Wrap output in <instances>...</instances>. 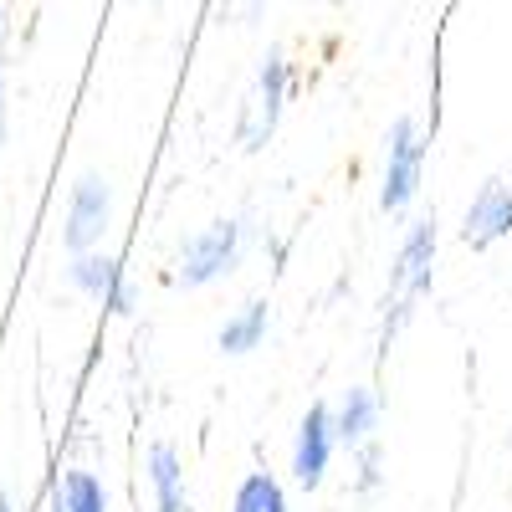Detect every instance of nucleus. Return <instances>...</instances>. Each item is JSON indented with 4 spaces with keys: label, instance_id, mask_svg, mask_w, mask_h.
<instances>
[{
    "label": "nucleus",
    "instance_id": "f257e3e1",
    "mask_svg": "<svg viewBox=\"0 0 512 512\" xmlns=\"http://www.w3.org/2000/svg\"><path fill=\"white\" fill-rule=\"evenodd\" d=\"M436 277V221H415L400 241V256L390 267V292H384V323H379V349H390L400 328L415 318L420 297L431 292Z\"/></svg>",
    "mask_w": 512,
    "mask_h": 512
},
{
    "label": "nucleus",
    "instance_id": "f03ea898",
    "mask_svg": "<svg viewBox=\"0 0 512 512\" xmlns=\"http://www.w3.org/2000/svg\"><path fill=\"white\" fill-rule=\"evenodd\" d=\"M420 175H425V134L420 123L405 113L390 123L384 134V185H379V210L384 216H405L420 195Z\"/></svg>",
    "mask_w": 512,
    "mask_h": 512
},
{
    "label": "nucleus",
    "instance_id": "7ed1b4c3",
    "mask_svg": "<svg viewBox=\"0 0 512 512\" xmlns=\"http://www.w3.org/2000/svg\"><path fill=\"white\" fill-rule=\"evenodd\" d=\"M287 93H292V62H287L282 47H272L267 62H262V72H256V88H251L246 108H241V123H236V139H241L246 154H256V149L272 139Z\"/></svg>",
    "mask_w": 512,
    "mask_h": 512
},
{
    "label": "nucleus",
    "instance_id": "20e7f679",
    "mask_svg": "<svg viewBox=\"0 0 512 512\" xmlns=\"http://www.w3.org/2000/svg\"><path fill=\"white\" fill-rule=\"evenodd\" d=\"M246 251V221H210L205 231H195L180 251V287H210L216 277H226Z\"/></svg>",
    "mask_w": 512,
    "mask_h": 512
},
{
    "label": "nucleus",
    "instance_id": "39448f33",
    "mask_svg": "<svg viewBox=\"0 0 512 512\" xmlns=\"http://www.w3.org/2000/svg\"><path fill=\"white\" fill-rule=\"evenodd\" d=\"M67 277H72V287H77V292L98 297V303H103L108 313H118V318H128V313L139 308L134 282H128V272L113 262L108 251H82V256H72Z\"/></svg>",
    "mask_w": 512,
    "mask_h": 512
},
{
    "label": "nucleus",
    "instance_id": "423d86ee",
    "mask_svg": "<svg viewBox=\"0 0 512 512\" xmlns=\"http://www.w3.org/2000/svg\"><path fill=\"white\" fill-rule=\"evenodd\" d=\"M108 216H113V195H108V185H103L98 175H82V180L72 185V200H67L62 246H67L72 256L93 251V246L103 241V231H108Z\"/></svg>",
    "mask_w": 512,
    "mask_h": 512
},
{
    "label": "nucleus",
    "instance_id": "0eeeda50",
    "mask_svg": "<svg viewBox=\"0 0 512 512\" xmlns=\"http://www.w3.org/2000/svg\"><path fill=\"white\" fill-rule=\"evenodd\" d=\"M507 231H512V175H492V180L472 195V205H466L461 241L472 246V251H487V246H497Z\"/></svg>",
    "mask_w": 512,
    "mask_h": 512
},
{
    "label": "nucleus",
    "instance_id": "6e6552de",
    "mask_svg": "<svg viewBox=\"0 0 512 512\" xmlns=\"http://www.w3.org/2000/svg\"><path fill=\"white\" fill-rule=\"evenodd\" d=\"M333 405H313L297 425V441H292V477L303 492H318L323 477H328V461H333Z\"/></svg>",
    "mask_w": 512,
    "mask_h": 512
},
{
    "label": "nucleus",
    "instance_id": "1a4fd4ad",
    "mask_svg": "<svg viewBox=\"0 0 512 512\" xmlns=\"http://www.w3.org/2000/svg\"><path fill=\"white\" fill-rule=\"evenodd\" d=\"M149 487H154V512H190L185 492V466L175 446H149Z\"/></svg>",
    "mask_w": 512,
    "mask_h": 512
},
{
    "label": "nucleus",
    "instance_id": "9d476101",
    "mask_svg": "<svg viewBox=\"0 0 512 512\" xmlns=\"http://www.w3.org/2000/svg\"><path fill=\"white\" fill-rule=\"evenodd\" d=\"M374 425H379V395H374V390H349L344 405L333 410V436H338V446H364Z\"/></svg>",
    "mask_w": 512,
    "mask_h": 512
},
{
    "label": "nucleus",
    "instance_id": "9b49d317",
    "mask_svg": "<svg viewBox=\"0 0 512 512\" xmlns=\"http://www.w3.org/2000/svg\"><path fill=\"white\" fill-rule=\"evenodd\" d=\"M267 323H272V308L262 303V297H251V303H241V308L221 323L216 344H221L226 354H251V349L267 338Z\"/></svg>",
    "mask_w": 512,
    "mask_h": 512
},
{
    "label": "nucleus",
    "instance_id": "f8f14e48",
    "mask_svg": "<svg viewBox=\"0 0 512 512\" xmlns=\"http://www.w3.org/2000/svg\"><path fill=\"white\" fill-rule=\"evenodd\" d=\"M52 512H108V492H103V482L93 472H67L57 482Z\"/></svg>",
    "mask_w": 512,
    "mask_h": 512
},
{
    "label": "nucleus",
    "instance_id": "ddd939ff",
    "mask_svg": "<svg viewBox=\"0 0 512 512\" xmlns=\"http://www.w3.org/2000/svg\"><path fill=\"white\" fill-rule=\"evenodd\" d=\"M231 512H292V507H287V492L272 472H246L236 497H231Z\"/></svg>",
    "mask_w": 512,
    "mask_h": 512
},
{
    "label": "nucleus",
    "instance_id": "4468645a",
    "mask_svg": "<svg viewBox=\"0 0 512 512\" xmlns=\"http://www.w3.org/2000/svg\"><path fill=\"white\" fill-rule=\"evenodd\" d=\"M379 487V446L364 441L359 446V492H374Z\"/></svg>",
    "mask_w": 512,
    "mask_h": 512
},
{
    "label": "nucleus",
    "instance_id": "2eb2a0df",
    "mask_svg": "<svg viewBox=\"0 0 512 512\" xmlns=\"http://www.w3.org/2000/svg\"><path fill=\"white\" fill-rule=\"evenodd\" d=\"M0 144H6V93H0Z\"/></svg>",
    "mask_w": 512,
    "mask_h": 512
},
{
    "label": "nucleus",
    "instance_id": "dca6fc26",
    "mask_svg": "<svg viewBox=\"0 0 512 512\" xmlns=\"http://www.w3.org/2000/svg\"><path fill=\"white\" fill-rule=\"evenodd\" d=\"M262 6H267V0H246V16H262Z\"/></svg>",
    "mask_w": 512,
    "mask_h": 512
},
{
    "label": "nucleus",
    "instance_id": "f3484780",
    "mask_svg": "<svg viewBox=\"0 0 512 512\" xmlns=\"http://www.w3.org/2000/svg\"><path fill=\"white\" fill-rule=\"evenodd\" d=\"M0 512H11V497H6V487H0Z\"/></svg>",
    "mask_w": 512,
    "mask_h": 512
}]
</instances>
